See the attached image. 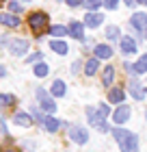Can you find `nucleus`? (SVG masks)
Listing matches in <instances>:
<instances>
[{
    "instance_id": "26",
    "label": "nucleus",
    "mask_w": 147,
    "mask_h": 152,
    "mask_svg": "<svg viewBox=\"0 0 147 152\" xmlns=\"http://www.w3.org/2000/svg\"><path fill=\"white\" fill-rule=\"evenodd\" d=\"M108 115H110V109H108V104H100V107H97V122L106 120Z\"/></svg>"
},
{
    "instance_id": "3",
    "label": "nucleus",
    "mask_w": 147,
    "mask_h": 152,
    "mask_svg": "<svg viewBox=\"0 0 147 152\" xmlns=\"http://www.w3.org/2000/svg\"><path fill=\"white\" fill-rule=\"evenodd\" d=\"M37 102L41 104V111H46L48 115H52L54 111H56V102L52 100V96L46 91V89H37Z\"/></svg>"
},
{
    "instance_id": "31",
    "label": "nucleus",
    "mask_w": 147,
    "mask_h": 152,
    "mask_svg": "<svg viewBox=\"0 0 147 152\" xmlns=\"http://www.w3.org/2000/svg\"><path fill=\"white\" fill-rule=\"evenodd\" d=\"M95 128L100 130V133H106V130H113V128H110V126H108V124L104 122V120H102V122H95Z\"/></svg>"
},
{
    "instance_id": "8",
    "label": "nucleus",
    "mask_w": 147,
    "mask_h": 152,
    "mask_svg": "<svg viewBox=\"0 0 147 152\" xmlns=\"http://www.w3.org/2000/svg\"><path fill=\"white\" fill-rule=\"evenodd\" d=\"M67 33H69V35H72L74 39H85V22H76V20H74V22H69L67 24Z\"/></svg>"
},
{
    "instance_id": "6",
    "label": "nucleus",
    "mask_w": 147,
    "mask_h": 152,
    "mask_svg": "<svg viewBox=\"0 0 147 152\" xmlns=\"http://www.w3.org/2000/svg\"><path fill=\"white\" fill-rule=\"evenodd\" d=\"M28 46H30V44H28L26 39H11L7 48H9V52H11V54L20 57V54H24L26 50H28Z\"/></svg>"
},
{
    "instance_id": "12",
    "label": "nucleus",
    "mask_w": 147,
    "mask_h": 152,
    "mask_svg": "<svg viewBox=\"0 0 147 152\" xmlns=\"http://www.w3.org/2000/svg\"><path fill=\"white\" fill-rule=\"evenodd\" d=\"M13 122H15V126L28 128L30 124H33V115H30V113H26V111H20V113L13 115Z\"/></svg>"
},
{
    "instance_id": "23",
    "label": "nucleus",
    "mask_w": 147,
    "mask_h": 152,
    "mask_svg": "<svg viewBox=\"0 0 147 152\" xmlns=\"http://www.w3.org/2000/svg\"><path fill=\"white\" fill-rule=\"evenodd\" d=\"M145 72H147V54H143L134 63V74H145Z\"/></svg>"
},
{
    "instance_id": "21",
    "label": "nucleus",
    "mask_w": 147,
    "mask_h": 152,
    "mask_svg": "<svg viewBox=\"0 0 147 152\" xmlns=\"http://www.w3.org/2000/svg\"><path fill=\"white\" fill-rule=\"evenodd\" d=\"M48 74H50V65L39 61V63L35 65V76H37V78H43V76H48Z\"/></svg>"
},
{
    "instance_id": "15",
    "label": "nucleus",
    "mask_w": 147,
    "mask_h": 152,
    "mask_svg": "<svg viewBox=\"0 0 147 152\" xmlns=\"http://www.w3.org/2000/svg\"><path fill=\"white\" fill-rule=\"evenodd\" d=\"M50 94L56 96V98H63V96H67V85L61 78H56V80L52 83V87H50Z\"/></svg>"
},
{
    "instance_id": "34",
    "label": "nucleus",
    "mask_w": 147,
    "mask_h": 152,
    "mask_svg": "<svg viewBox=\"0 0 147 152\" xmlns=\"http://www.w3.org/2000/svg\"><path fill=\"white\" fill-rule=\"evenodd\" d=\"M123 2L128 4V7H134V4H136V0H123Z\"/></svg>"
},
{
    "instance_id": "32",
    "label": "nucleus",
    "mask_w": 147,
    "mask_h": 152,
    "mask_svg": "<svg viewBox=\"0 0 147 152\" xmlns=\"http://www.w3.org/2000/svg\"><path fill=\"white\" fill-rule=\"evenodd\" d=\"M104 7L110 9V11H115L117 7H119V0H104Z\"/></svg>"
},
{
    "instance_id": "22",
    "label": "nucleus",
    "mask_w": 147,
    "mask_h": 152,
    "mask_svg": "<svg viewBox=\"0 0 147 152\" xmlns=\"http://www.w3.org/2000/svg\"><path fill=\"white\" fill-rule=\"evenodd\" d=\"M106 37H108V41H119V37H121L119 26H106Z\"/></svg>"
},
{
    "instance_id": "20",
    "label": "nucleus",
    "mask_w": 147,
    "mask_h": 152,
    "mask_svg": "<svg viewBox=\"0 0 147 152\" xmlns=\"http://www.w3.org/2000/svg\"><path fill=\"white\" fill-rule=\"evenodd\" d=\"M97 70H100V59H87V63H85V76H93Z\"/></svg>"
},
{
    "instance_id": "25",
    "label": "nucleus",
    "mask_w": 147,
    "mask_h": 152,
    "mask_svg": "<svg viewBox=\"0 0 147 152\" xmlns=\"http://www.w3.org/2000/svg\"><path fill=\"white\" fill-rule=\"evenodd\" d=\"M13 104H15L13 94H0V107H13Z\"/></svg>"
},
{
    "instance_id": "5",
    "label": "nucleus",
    "mask_w": 147,
    "mask_h": 152,
    "mask_svg": "<svg viewBox=\"0 0 147 152\" xmlns=\"http://www.w3.org/2000/svg\"><path fill=\"white\" fill-rule=\"evenodd\" d=\"M130 111H132V109L128 104H119L115 111H113V122L117 124V126H119V124H125V122L130 120Z\"/></svg>"
},
{
    "instance_id": "13",
    "label": "nucleus",
    "mask_w": 147,
    "mask_h": 152,
    "mask_svg": "<svg viewBox=\"0 0 147 152\" xmlns=\"http://www.w3.org/2000/svg\"><path fill=\"white\" fill-rule=\"evenodd\" d=\"M123 98H125V91L121 87H113L108 91V102H113V104H123Z\"/></svg>"
},
{
    "instance_id": "33",
    "label": "nucleus",
    "mask_w": 147,
    "mask_h": 152,
    "mask_svg": "<svg viewBox=\"0 0 147 152\" xmlns=\"http://www.w3.org/2000/svg\"><path fill=\"white\" fill-rule=\"evenodd\" d=\"M65 2H67V7H80L82 0H65Z\"/></svg>"
},
{
    "instance_id": "18",
    "label": "nucleus",
    "mask_w": 147,
    "mask_h": 152,
    "mask_svg": "<svg viewBox=\"0 0 147 152\" xmlns=\"http://www.w3.org/2000/svg\"><path fill=\"white\" fill-rule=\"evenodd\" d=\"M115 80V67L113 65H106L104 67V74H102V85L104 87H110Z\"/></svg>"
},
{
    "instance_id": "2",
    "label": "nucleus",
    "mask_w": 147,
    "mask_h": 152,
    "mask_svg": "<svg viewBox=\"0 0 147 152\" xmlns=\"http://www.w3.org/2000/svg\"><path fill=\"white\" fill-rule=\"evenodd\" d=\"M50 18H48V13L43 11H35L28 15V26H30V31L35 33V35H41L46 28H50Z\"/></svg>"
},
{
    "instance_id": "30",
    "label": "nucleus",
    "mask_w": 147,
    "mask_h": 152,
    "mask_svg": "<svg viewBox=\"0 0 147 152\" xmlns=\"http://www.w3.org/2000/svg\"><path fill=\"white\" fill-rule=\"evenodd\" d=\"M41 59H43V54H41V52H33V54H28V59H26V63H39Z\"/></svg>"
},
{
    "instance_id": "24",
    "label": "nucleus",
    "mask_w": 147,
    "mask_h": 152,
    "mask_svg": "<svg viewBox=\"0 0 147 152\" xmlns=\"http://www.w3.org/2000/svg\"><path fill=\"white\" fill-rule=\"evenodd\" d=\"M48 33H50L52 37H63L67 33V26H61V24H54V26H50L48 28Z\"/></svg>"
},
{
    "instance_id": "28",
    "label": "nucleus",
    "mask_w": 147,
    "mask_h": 152,
    "mask_svg": "<svg viewBox=\"0 0 147 152\" xmlns=\"http://www.w3.org/2000/svg\"><path fill=\"white\" fill-rule=\"evenodd\" d=\"M30 111H33V113H30V115H33V120H37V122H41V124H43V120H46V115L41 113V109H37V107H33Z\"/></svg>"
},
{
    "instance_id": "11",
    "label": "nucleus",
    "mask_w": 147,
    "mask_h": 152,
    "mask_svg": "<svg viewBox=\"0 0 147 152\" xmlns=\"http://www.w3.org/2000/svg\"><path fill=\"white\" fill-rule=\"evenodd\" d=\"M0 24L7 28H17L20 26V18L15 13H0Z\"/></svg>"
},
{
    "instance_id": "10",
    "label": "nucleus",
    "mask_w": 147,
    "mask_h": 152,
    "mask_svg": "<svg viewBox=\"0 0 147 152\" xmlns=\"http://www.w3.org/2000/svg\"><path fill=\"white\" fill-rule=\"evenodd\" d=\"M128 89H130V94H132V98H134V100H143L145 98V89L141 87V83H138L136 78H130Z\"/></svg>"
},
{
    "instance_id": "29",
    "label": "nucleus",
    "mask_w": 147,
    "mask_h": 152,
    "mask_svg": "<svg viewBox=\"0 0 147 152\" xmlns=\"http://www.w3.org/2000/svg\"><path fill=\"white\" fill-rule=\"evenodd\" d=\"M9 11H11V13H22V11H24V7L20 4L17 0H11V2H9Z\"/></svg>"
},
{
    "instance_id": "1",
    "label": "nucleus",
    "mask_w": 147,
    "mask_h": 152,
    "mask_svg": "<svg viewBox=\"0 0 147 152\" xmlns=\"http://www.w3.org/2000/svg\"><path fill=\"white\" fill-rule=\"evenodd\" d=\"M113 137L119 143L121 152H138V137L125 128H113Z\"/></svg>"
},
{
    "instance_id": "38",
    "label": "nucleus",
    "mask_w": 147,
    "mask_h": 152,
    "mask_svg": "<svg viewBox=\"0 0 147 152\" xmlns=\"http://www.w3.org/2000/svg\"><path fill=\"white\" fill-rule=\"evenodd\" d=\"M9 152H15V150H9Z\"/></svg>"
},
{
    "instance_id": "17",
    "label": "nucleus",
    "mask_w": 147,
    "mask_h": 152,
    "mask_svg": "<svg viewBox=\"0 0 147 152\" xmlns=\"http://www.w3.org/2000/svg\"><path fill=\"white\" fill-rule=\"evenodd\" d=\"M61 126H63V122H59L56 117H52V115H46V120H43V128L48 130V133H56Z\"/></svg>"
},
{
    "instance_id": "36",
    "label": "nucleus",
    "mask_w": 147,
    "mask_h": 152,
    "mask_svg": "<svg viewBox=\"0 0 147 152\" xmlns=\"http://www.w3.org/2000/svg\"><path fill=\"white\" fill-rule=\"evenodd\" d=\"M138 2H143V4H147V0H138Z\"/></svg>"
},
{
    "instance_id": "7",
    "label": "nucleus",
    "mask_w": 147,
    "mask_h": 152,
    "mask_svg": "<svg viewBox=\"0 0 147 152\" xmlns=\"http://www.w3.org/2000/svg\"><path fill=\"white\" fill-rule=\"evenodd\" d=\"M130 24H132V28L136 31V35H141V31L147 28V13H134V15L130 18Z\"/></svg>"
},
{
    "instance_id": "14",
    "label": "nucleus",
    "mask_w": 147,
    "mask_h": 152,
    "mask_svg": "<svg viewBox=\"0 0 147 152\" xmlns=\"http://www.w3.org/2000/svg\"><path fill=\"white\" fill-rule=\"evenodd\" d=\"M100 24H104V15H100V13H87L85 15V26H89V28H97Z\"/></svg>"
},
{
    "instance_id": "27",
    "label": "nucleus",
    "mask_w": 147,
    "mask_h": 152,
    "mask_svg": "<svg viewBox=\"0 0 147 152\" xmlns=\"http://www.w3.org/2000/svg\"><path fill=\"white\" fill-rule=\"evenodd\" d=\"M82 4H85V7H87L89 11H95L97 7H104V4H102V0H85V2H82Z\"/></svg>"
},
{
    "instance_id": "37",
    "label": "nucleus",
    "mask_w": 147,
    "mask_h": 152,
    "mask_svg": "<svg viewBox=\"0 0 147 152\" xmlns=\"http://www.w3.org/2000/svg\"><path fill=\"white\" fill-rule=\"evenodd\" d=\"M145 37H147V28H145Z\"/></svg>"
},
{
    "instance_id": "16",
    "label": "nucleus",
    "mask_w": 147,
    "mask_h": 152,
    "mask_svg": "<svg viewBox=\"0 0 147 152\" xmlns=\"http://www.w3.org/2000/svg\"><path fill=\"white\" fill-rule=\"evenodd\" d=\"M93 52H95V59H110L113 57V48L106 44H97L93 48Z\"/></svg>"
},
{
    "instance_id": "9",
    "label": "nucleus",
    "mask_w": 147,
    "mask_h": 152,
    "mask_svg": "<svg viewBox=\"0 0 147 152\" xmlns=\"http://www.w3.org/2000/svg\"><path fill=\"white\" fill-rule=\"evenodd\" d=\"M119 48H121L123 54H134L136 48H138V41L134 37H121V41H119Z\"/></svg>"
},
{
    "instance_id": "39",
    "label": "nucleus",
    "mask_w": 147,
    "mask_h": 152,
    "mask_svg": "<svg viewBox=\"0 0 147 152\" xmlns=\"http://www.w3.org/2000/svg\"><path fill=\"white\" fill-rule=\"evenodd\" d=\"M145 117H147V113H145Z\"/></svg>"
},
{
    "instance_id": "35",
    "label": "nucleus",
    "mask_w": 147,
    "mask_h": 152,
    "mask_svg": "<svg viewBox=\"0 0 147 152\" xmlns=\"http://www.w3.org/2000/svg\"><path fill=\"white\" fill-rule=\"evenodd\" d=\"M7 74V70H4V65H0V76H4Z\"/></svg>"
},
{
    "instance_id": "4",
    "label": "nucleus",
    "mask_w": 147,
    "mask_h": 152,
    "mask_svg": "<svg viewBox=\"0 0 147 152\" xmlns=\"http://www.w3.org/2000/svg\"><path fill=\"white\" fill-rule=\"evenodd\" d=\"M69 139L76 141L78 146H85V143L89 141L87 128H82V126H69Z\"/></svg>"
},
{
    "instance_id": "19",
    "label": "nucleus",
    "mask_w": 147,
    "mask_h": 152,
    "mask_svg": "<svg viewBox=\"0 0 147 152\" xmlns=\"http://www.w3.org/2000/svg\"><path fill=\"white\" fill-rule=\"evenodd\" d=\"M50 48L56 54H67L69 52V46H67V41H61V39H54V41H50Z\"/></svg>"
}]
</instances>
